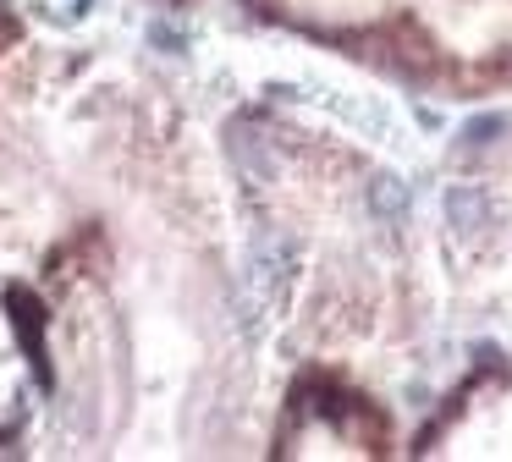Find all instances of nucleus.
<instances>
[{
    "label": "nucleus",
    "mask_w": 512,
    "mask_h": 462,
    "mask_svg": "<svg viewBox=\"0 0 512 462\" xmlns=\"http://www.w3.org/2000/svg\"><path fill=\"white\" fill-rule=\"evenodd\" d=\"M287 457H380L386 451V418L358 391L336 380H314L292 396L281 424Z\"/></svg>",
    "instance_id": "nucleus-1"
},
{
    "label": "nucleus",
    "mask_w": 512,
    "mask_h": 462,
    "mask_svg": "<svg viewBox=\"0 0 512 462\" xmlns=\"http://www.w3.org/2000/svg\"><path fill=\"white\" fill-rule=\"evenodd\" d=\"M419 457H512V369H485L435 413Z\"/></svg>",
    "instance_id": "nucleus-2"
},
{
    "label": "nucleus",
    "mask_w": 512,
    "mask_h": 462,
    "mask_svg": "<svg viewBox=\"0 0 512 462\" xmlns=\"http://www.w3.org/2000/svg\"><path fill=\"white\" fill-rule=\"evenodd\" d=\"M34 380H39V341L34 319L17 303H0V435H12L34 407Z\"/></svg>",
    "instance_id": "nucleus-3"
}]
</instances>
